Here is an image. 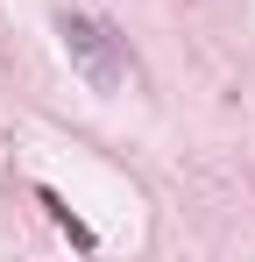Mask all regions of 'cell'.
<instances>
[{
    "label": "cell",
    "mask_w": 255,
    "mask_h": 262,
    "mask_svg": "<svg viewBox=\"0 0 255 262\" xmlns=\"http://www.w3.org/2000/svg\"><path fill=\"white\" fill-rule=\"evenodd\" d=\"M57 43L71 57V71H78L92 92H121L135 78V57H128V36L114 21H99V14H78V7H64L57 14Z\"/></svg>",
    "instance_id": "6da1fadb"
}]
</instances>
